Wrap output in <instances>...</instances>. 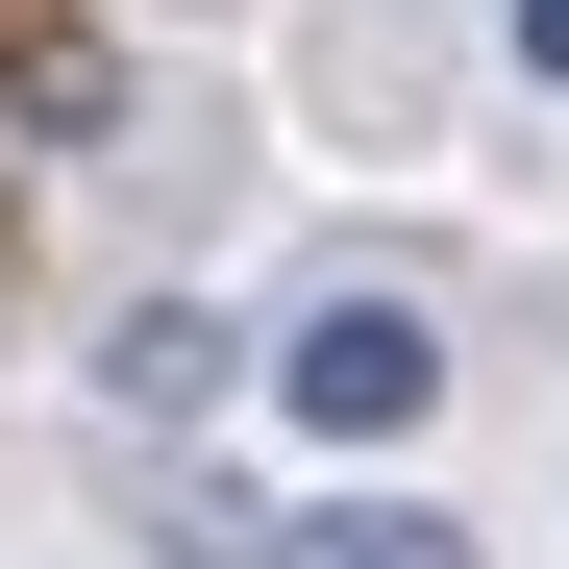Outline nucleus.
I'll list each match as a JSON object with an SVG mask.
<instances>
[{"mask_svg":"<svg viewBox=\"0 0 569 569\" xmlns=\"http://www.w3.org/2000/svg\"><path fill=\"white\" fill-rule=\"evenodd\" d=\"M100 397H124V421H223V397H248V322H223V298H124V322H100Z\"/></svg>","mask_w":569,"mask_h":569,"instance_id":"f03ea898","label":"nucleus"},{"mask_svg":"<svg viewBox=\"0 0 569 569\" xmlns=\"http://www.w3.org/2000/svg\"><path fill=\"white\" fill-rule=\"evenodd\" d=\"M248 569H496V545H470L446 496H397V470H371V496H322V520H248Z\"/></svg>","mask_w":569,"mask_h":569,"instance_id":"7ed1b4c3","label":"nucleus"},{"mask_svg":"<svg viewBox=\"0 0 569 569\" xmlns=\"http://www.w3.org/2000/svg\"><path fill=\"white\" fill-rule=\"evenodd\" d=\"M272 397H298V446H347V470H371V446H421L446 322H421V298H322L298 347H272Z\"/></svg>","mask_w":569,"mask_h":569,"instance_id":"f257e3e1","label":"nucleus"},{"mask_svg":"<svg viewBox=\"0 0 569 569\" xmlns=\"http://www.w3.org/2000/svg\"><path fill=\"white\" fill-rule=\"evenodd\" d=\"M520 74H545V100H569V0H520Z\"/></svg>","mask_w":569,"mask_h":569,"instance_id":"20e7f679","label":"nucleus"}]
</instances>
